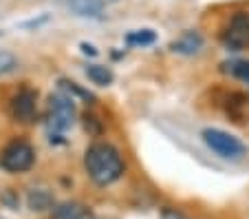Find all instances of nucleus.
<instances>
[{
  "label": "nucleus",
  "mask_w": 249,
  "mask_h": 219,
  "mask_svg": "<svg viewBox=\"0 0 249 219\" xmlns=\"http://www.w3.org/2000/svg\"><path fill=\"white\" fill-rule=\"evenodd\" d=\"M84 166L89 177L97 186H108L117 181L124 173V162L119 151L108 142H95L84 155Z\"/></svg>",
  "instance_id": "obj_1"
},
{
  "label": "nucleus",
  "mask_w": 249,
  "mask_h": 219,
  "mask_svg": "<svg viewBox=\"0 0 249 219\" xmlns=\"http://www.w3.org/2000/svg\"><path fill=\"white\" fill-rule=\"evenodd\" d=\"M203 142L212 148V151L221 155L225 159H240L247 155V146L240 142L236 135L227 133V131H221V129H205L201 133Z\"/></svg>",
  "instance_id": "obj_2"
},
{
  "label": "nucleus",
  "mask_w": 249,
  "mask_h": 219,
  "mask_svg": "<svg viewBox=\"0 0 249 219\" xmlns=\"http://www.w3.org/2000/svg\"><path fill=\"white\" fill-rule=\"evenodd\" d=\"M75 122V102L66 96H51L47 104V124L51 133H64Z\"/></svg>",
  "instance_id": "obj_3"
},
{
  "label": "nucleus",
  "mask_w": 249,
  "mask_h": 219,
  "mask_svg": "<svg viewBox=\"0 0 249 219\" xmlns=\"http://www.w3.org/2000/svg\"><path fill=\"white\" fill-rule=\"evenodd\" d=\"M36 162V151L24 139H14L9 142L2 153H0V166L9 173H24Z\"/></svg>",
  "instance_id": "obj_4"
},
{
  "label": "nucleus",
  "mask_w": 249,
  "mask_h": 219,
  "mask_svg": "<svg viewBox=\"0 0 249 219\" xmlns=\"http://www.w3.org/2000/svg\"><path fill=\"white\" fill-rule=\"evenodd\" d=\"M223 44L230 51H243L249 47V14L238 11L231 16L227 29L223 31Z\"/></svg>",
  "instance_id": "obj_5"
},
{
  "label": "nucleus",
  "mask_w": 249,
  "mask_h": 219,
  "mask_svg": "<svg viewBox=\"0 0 249 219\" xmlns=\"http://www.w3.org/2000/svg\"><path fill=\"white\" fill-rule=\"evenodd\" d=\"M36 100H38V93L29 86L22 89L11 98V115L18 122H31L33 115H36Z\"/></svg>",
  "instance_id": "obj_6"
},
{
  "label": "nucleus",
  "mask_w": 249,
  "mask_h": 219,
  "mask_svg": "<svg viewBox=\"0 0 249 219\" xmlns=\"http://www.w3.org/2000/svg\"><path fill=\"white\" fill-rule=\"evenodd\" d=\"M53 219H95V215L80 201H62L53 206Z\"/></svg>",
  "instance_id": "obj_7"
},
{
  "label": "nucleus",
  "mask_w": 249,
  "mask_h": 219,
  "mask_svg": "<svg viewBox=\"0 0 249 219\" xmlns=\"http://www.w3.org/2000/svg\"><path fill=\"white\" fill-rule=\"evenodd\" d=\"M170 49H172L174 53L194 56V53H198L203 49V36L198 34V31H185L183 36H179V38L170 44Z\"/></svg>",
  "instance_id": "obj_8"
},
{
  "label": "nucleus",
  "mask_w": 249,
  "mask_h": 219,
  "mask_svg": "<svg viewBox=\"0 0 249 219\" xmlns=\"http://www.w3.org/2000/svg\"><path fill=\"white\" fill-rule=\"evenodd\" d=\"M66 5L71 7V11L86 18H99L104 11V0H69Z\"/></svg>",
  "instance_id": "obj_9"
},
{
  "label": "nucleus",
  "mask_w": 249,
  "mask_h": 219,
  "mask_svg": "<svg viewBox=\"0 0 249 219\" xmlns=\"http://www.w3.org/2000/svg\"><path fill=\"white\" fill-rule=\"evenodd\" d=\"M27 204L31 210L42 213V210L53 208V206H55V199H53V195L49 191H44V188H33V191L27 195Z\"/></svg>",
  "instance_id": "obj_10"
},
{
  "label": "nucleus",
  "mask_w": 249,
  "mask_h": 219,
  "mask_svg": "<svg viewBox=\"0 0 249 219\" xmlns=\"http://www.w3.org/2000/svg\"><path fill=\"white\" fill-rule=\"evenodd\" d=\"M86 76H89V80H93L95 84H99V86H108L110 82L115 80L113 71H110L108 67H104V64H90V67L86 69Z\"/></svg>",
  "instance_id": "obj_11"
},
{
  "label": "nucleus",
  "mask_w": 249,
  "mask_h": 219,
  "mask_svg": "<svg viewBox=\"0 0 249 219\" xmlns=\"http://www.w3.org/2000/svg\"><path fill=\"white\" fill-rule=\"evenodd\" d=\"M126 42L132 47H148V44L157 42V34L152 29H139V31H130L126 36Z\"/></svg>",
  "instance_id": "obj_12"
},
{
  "label": "nucleus",
  "mask_w": 249,
  "mask_h": 219,
  "mask_svg": "<svg viewBox=\"0 0 249 219\" xmlns=\"http://www.w3.org/2000/svg\"><path fill=\"white\" fill-rule=\"evenodd\" d=\"M225 67H230L227 71H230L231 76H236L238 80L249 84V60H236V62H231V64H225Z\"/></svg>",
  "instance_id": "obj_13"
},
{
  "label": "nucleus",
  "mask_w": 249,
  "mask_h": 219,
  "mask_svg": "<svg viewBox=\"0 0 249 219\" xmlns=\"http://www.w3.org/2000/svg\"><path fill=\"white\" fill-rule=\"evenodd\" d=\"M18 67V58L11 51H0V76H7Z\"/></svg>",
  "instance_id": "obj_14"
},
{
  "label": "nucleus",
  "mask_w": 249,
  "mask_h": 219,
  "mask_svg": "<svg viewBox=\"0 0 249 219\" xmlns=\"http://www.w3.org/2000/svg\"><path fill=\"white\" fill-rule=\"evenodd\" d=\"M60 86H62V89H64V91H69V93H75V96L84 98V100H95V98H93V93H89V91L80 89V86H77L75 82H71V80H60Z\"/></svg>",
  "instance_id": "obj_15"
},
{
  "label": "nucleus",
  "mask_w": 249,
  "mask_h": 219,
  "mask_svg": "<svg viewBox=\"0 0 249 219\" xmlns=\"http://www.w3.org/2000/svg\"><path fill=\"white\" fill-rule=\"evenodd\" d=\"M84 126L89 133H99V124H97V118H93V115H86L84 118Z\"/></svg>",
  "instance_id": "obj_16"
},
{
  "label": "nucleus",
  "mask_w": 249,
  "mask_h": 219,
  "mask_svg": "<svg viewBox=\"0 0 249 219\" xmlns=\"http://www.w3.org/2000/svg\"><path fill=\"white\" fill-rule=\"evenodd\" d=\"M163 219H185L181 213H177V210H170V208H165L163 210Z\"/></svg>",
  "instance_id": "obj_17"
},
{
  "label": "nucleus",
  "mask_w": 249,
  "mask_h": 219,
  "mask_svg": "<svg viewBox=\"0 0 249 219\" xmlns=\"http://www.w3.org/2000/svg\"><path fill=\"white\" fill-rule=\"evenodd\" d=\"M82 51H84L86 56H97V51H95L93 44H86V42H82Z\"/></svg>",
  "instance_id": "obj_18"
}]
</instances>
